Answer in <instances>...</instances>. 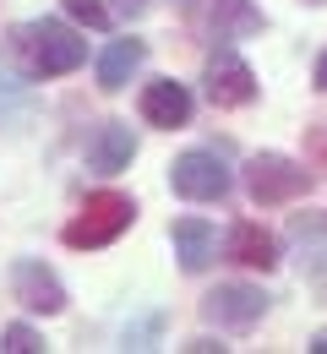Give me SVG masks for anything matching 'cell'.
Masks as SVG:
<instances>
[{
	"instance_id": "15",
	"label": "cell",
	"mask_w": 327,
	"mask_h": 354,
	"mask_svg": "<svg viewBox=\"0 0 327 354\" xmlns=\"http://www.w3.org/2000/svg\"><path fill=\"white\" fill-rule=\"evenodd\" d=\"M66 6V17L77 22V28H93V33H104L109 22H115V6L109 0H60Z\"/></svg>"
},
{
	"instance_id": "22",
	"label": "cell",
	"mask_w": 327,
	"mask_h": 354,
	"mask_svg": "<svg viewBox=\"0 0 327 354\" xmlns=\"http://www.w3.org/2000/svg\"><path fill=\"white\" fill-rule=\"evenodd\" d=\"M169 6H175V11H180V17H191V11H196V6H202V0H169Z\"/></svg>"
},
{
	"instance_id": "8",
	"label": "cell",
	"mask_w": 327,
	"mask_h": 354,
	"mask_svg": "<svg viewBox=\"0 0 327 354\" xmlns=\"http://www.w3.org/2000/svg\"><path fill=\"white\" fill-rule=\"evenodd\" d=\"M142 120L147 126H158V131H180L191 120V88L186 82H175V77H158V82H147L137 98Z\"/></svg>"
},
{
	"instance_id": "14",
	"label": "cell",
	"mask_w": 327,
	"mask_h": 354,
	"mask_svg": "<svg viewBox=\"0 0 327 354\" xmlns=\"http://www.w3.org/2000/svg\"><path fill=\"white\" fill-rule=\"evenodd\" d=\"M28 109H33V77L0 60V126H17Z\"/></svg>"
},
{
	"instance_id": "11",
	"label": "cell",
	"mask_w": 327,
	"mask_h": 354,
	"mask_svg": "<svg viewBox=\"0 0 327 354\" xmlns=\"http://www.w3.org/2000/svg\"><path fill=\"white\" fill-rule=\"evenodd\" d=\"M169 245L180 257V272H207L218 257V229L207 218H175L169 223Z\"/></svg>"
},
{
	"instance_id": "9",
	"label": "cell",
	"mask_w": 327,
	"mask_h": 354,
	"mask_svg": "<svg viewBox=\"0 0 327 354\" xmlns=\"http://www.w3.org/2000/svg\"><path fill=\"white\" fill-rule=\"evenodd\" d=\"M224 257L240 267H256V272H273L279 267V234L262 229V223H251V218H240L224 234Z\"/></svg>"
},
{
	"instance_id": "17",
	"label": "cell",
	"mask_w": 327,
	"mask_h": 354,
	"mask_svg": "<svg viewBox=\"0 0 327 354\" xmlns=\"http://www.w3.org/2000/svg\"><path fill=\"white\" fill-rule=\"evenodd\" d=\"M39 349H44V333L39 327H28V322L0 327V354H39Z\"/></svg>"
},
{
	"instance_id": "19",
	"label": "cell",
	"mask_w": 327,
	"mask_h": 354,
	"mask_svg": "<svg viewBox=\"0 0 327 354\" xmlns=\"http://www.w3.org/2000/svg\"><path fill=\"white\" fill-rule=\"evenodd\" d=\"M109 6H115V17L137 22V17H147V6H153V0H109Z\"/></svg>"
},
{
	"instance_id": "12",
	"label": "cell",
	"mask_w": 327,
	"mask_h": 354,
	"mask_svg": "<svg viewBox=\"0 0 327 354\" xmlns=\"http://www.w3.org/2000/svg\"><path fill=\"white\" fill-rule=\"evenodd\" d=\"M142 60H147V44H142V39H131V33H126V39H109V44L98 49V88L120 93L142 71Z\"/></svg>"
},
{
	"instance_id": "16",
	"label": "cell",
	"mask_w": 327,
	"mask_h": 354,
	"mask_svg": "<svg viewBox=\"0 0 327 354\" xmlns=\"http://www.w3.org/2000/svg\"><path fill=\"white\" fill-rule=\"evenodd\" d=\"M158 333H164V310H147V316H137V322H126L120 344H126V349H153Z\"/></svg>"
},
{
	"instance_id": "5",
	"label": "cell",
	"mask_w": 327,
	"mask_h": 354,
	"mask_svg": "<svg viewBox=\"0 0 327 354\" xmlns=\"http://www.w3.org/2000/svg\"><path fill=\"white\" fill-rule=\"evenodd\" d=\"M268 316V289L262 283H218V289H207L202 295V322L207 327H218V333H245V327H256Z\"/></svg>"
},
{
	"instance_id": "4",
	"label": "cell",
	"mask_w": 327,
	"mask_h": 354,
	"mask_svg": "<svg viewBox=\"0 0 327 354\" xmlns=\"http://www.w3.org/2000/svg\"><path fill=\"white\" fill-rule=\"evenodd\" d=\"M169 191L186 196V202H224L234 191V175L213 147H186V153L169 164Z\"/></svg>"
},
{
	"instance_id": "3",
	"label": "cell",
	"mask_w": 327,
	"mask_h": 354,
	"mask_svg": "<svg viewBox=\"0 0 327 354\" xmlns=\"http://www.w3.org/2000/svg\"><path fill=\"white\" fill-rule=\"evenodd\" d=\"M311 185H317V169L295 164L289 153H251V164H245V196H251L256 207L300 202Z\"/></svg>"
},
{
	"instance_id": "20",
	"label": "cell",
	"mask_w": 327,
	"mask_h": 354,
	"mask_svg": "<svg viewBox=\"0 0 327 354\" xmlns=\"http://www.w3.org/2000/svg\"><path fill=\"white\" fill-rule=\"evenodd\" d=\"M311 82H317V93H327V49L317 55V71H311Z\"/></svg>"
},
{
	"instance_id": "1",
	"label": "cell",
	"mask_w": 327,
	"mask_h": 354,
	"mask_svg": "<svg viewBox=\"0 0 327 354\" xmlns=\"http://www.w3.org/2000/svg\"><path fill=\"white\" fill-rule=\"evenodd\" d=\"M11 55L22 60V71L33 82H49V77H71L88 60V39L60 17H33V22L11 28Z\"/></svg>"
},
{
	"instance_id": "24",
	"label": "cell",
	"mask_w": 327,
	"mask_h": 354,
	"mask_svg": "<svg viewBox=\"0 0 327 354\" xmlns=\"http://www.w3.org/2000/svg\"><path fill=\"white\" fill-rule=\"evenodd\" d=\"M306 6H327V0H306Z\"/></svg>"
},
{
	"instance_id": "10",
	"label": "cell",
	"mask_w": 327,
	"mask_h": 354,
	"mask_svg": "<svg viewBox=\"0 0 327 354\" xmlns=\"http://www.w3.org/2000/svg\"><path fill=\"white\" fill-rule=\"evenodd\" d=\"M131 158H137V131L126 120H104L88 136V169L98 175H120V169H131Z\"/></svg>"
},
{
	"instance_id": "23",
	"label": "cell",
	"mask_w": 327,
	"mask_h": 354,
	"mask_svg": "<svg viewBox=\"0 0 327 354\" xmlns=\"http://www.w3.org/2000/svg\"><path fill=\"white\" fill-rule=\"evenodd\" d=\"M311 349H317V354H327V333H317V338H311Z\"/></svg>"
},
{
	"instance_id": "13",
	"label": "cell",
	"mask_w": 327,
	"mask_h": 354,
	"mask_svg": "<svg viewBox=\"0 0 327 354\" xmlns=\"http://www.w3.org/2000/svg\"><path fill=\"white\" fill-rule=\"evenodd\" d=\"M207 33L218 44L245 39V33H262V11L251 0H207Z\"/></svg>"
},
{
	"instance_id": "18",
	"label": "cell",
	"mask_w": 327,
	"mask_h": 354,
	"mask_svg": "<svg viewBox=\"0 0 327 354\" xmlns=\"http://www.w3.org/2000/svg\"><path fill=\"white\" fill-rule=\"evenodd\" d=\"M306 153H311V164H327V120H322V126H311V136H306Z\"/></svg>"
},
{
	"instance_id": "2",
	"label": "cell",
	"mask_w": 327,
	"mask_h": 354,
	"mask_svg": "<svg viewBox=\"0 0 327 354\" xmlns=\"http://www.w3.org/2000/svg\"><path fill=\"white\" fill-rule=\"evenodd\" d=\"M131 223H137V202H131V196H120V191H93V196L66 218L60 240H66L71 251H104V245H115Z\"/></svg>"
},
{
	"instance_id": "7",
	"label": "cell",
	"mask_w": 327,
	"mask_h": 354,
	"mask_svg": "<svg viewBox=\"0 0 327 354\" xmlns=\"http://www.w3.org/2000/svg\"><path fill=\"white\" fill-rule=\"evenodd\" d=\"M11 300L22 310H33V316H60L66 310V283L39 257H17L11 262Z\"/></svg>"
},
{
	"instance_id": "21",
	"label": "cell",
	"mask_w": 327,
	"mask_h": 354,
	"mask_svg": "<svg viewBox=\"0 0 327 354\" xmlns=\"http://www.w3.org/2000/svg\"><path fill=\"white\" fill-rule=\"evenodd\" d=\"M186 349H191V354H213V349H224V344H213V338H191Z\"/></svg>"
},
{
	"instance_id": "6",
	"label": "cell",
	"mask_w": 327,
	"mask_h": 354,
	"mask_svg": "<svg viewBox=\"0 0 327 354\" xmlns=\"http://www.w3.org/2000/svg\"><path fill=\"white\" fill-rule=\"evenodd\" d=\"M202 93L213 109H245V104H256V71L240 60V49L218 44L202 66Z\"/></svg>"
}]
</instances>
